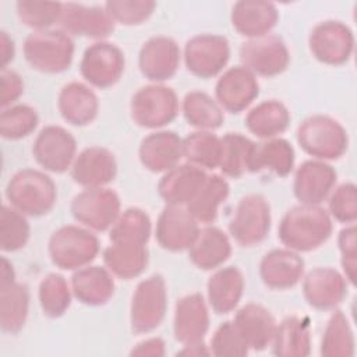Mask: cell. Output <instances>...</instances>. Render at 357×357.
<instances>
[{
    "instance_id": "16",
    "label": "cell",
    "mask_w": 357,
    "mask_h": 357,
    "mask_svg": "<svg viewBox=\"0 0 357 357\" xmlns=\"http://www.w3.org/2000/svg\"><path fill=\"white\" fill-rule=\"evenodd\" d=\"M59 25L60 29L70 36H85L102 40L114 31L116 22L112 20L105 6L63 3Z\"/></svg>"
},
{
    "instance_id": "14",
    "label": "cell",
    "mask_w": 357,
    "mask_h": 357,
    "mask_svg": "<svg viewBox=\"0 0 357 357\" xmlns=\"http://www.w3.org/2000/svg\"><path fill=\"white\" fill-rule=\"evenodd\" d=\"M77 153L74 135L60 126H46L36 135L32 155L39 166L52 173H64L71 169Z\"/></svg>"
},
{
    "instance_id": "51",
    "label": "cell",
    "mask_w": 357,
    "mask_h": 357,
    "mask_svg": "<svg viewBox=\"0 0 357 357\" xmlns=\"http://www.w3.org/2000/svg\"><path fill=\"white\" fill-rule=\"evenodd\" d=\"M1 82V95H0V105L3 109L13 106L15 100L24 93V81L18 73L14 70L4 68L1 70L0 75Z\"/></svg>"
},
{
    "instance_id": "42",
    "label": "cell",
    "mask_w": 357,
    "mask_h": 357,
    "mask_svg": "<svg viewBox=\"0 0 357 357\" xmlns=\"http://www.w3.org/2000/svg\"><path fill=\"white\" fill-rule=\"evenodd\" d=\"M73 290L60 273H49L39 283V305L47 318L63 317L71 305Z\"/></svg>"
},
{
    "instance_id": "7",
    "label": "cell",
    "mask_w": 357,
    "mask_h": 357,
    "mask_svg": "<svg viewBox=\"0 0 357 357\" xmlns=\"http://www.w3.org/2000/svg\"><path fill=\"white\" fill-rule=\"evenodd\" d=\"M167 310V287L162 275L155 273L141 280L130 305V325L135 333H149L165 319Z\"/></svg>"
},
{
    "instance_id": "34",
    "label": "cell",
    "mask_w": 357,
    "mask_h": 357,
    "mask_svg": "<svg viewBox=\"0 0 357 357\" xmlns=\"http://www.w3.org/2000/svg\"><path fill=\"white\" fill-rule=\"evenodd\" d=\"M105 266L117 278L130 280L138 278L149 264V251L146 244L137 243H112L103 250Z\"/></svg>"
},
{
    "instance_id": "53",
    "label": "cell",
    "mask_w": 357,
    "mask_h": 357,
    "mask_svg": "<svg viewBox=\"0 0 357 357\" xmlns=\"http://www.w3.org/2000/svg\"><path fill=\"white\" fill-rule=\"evenodd\" d=\"M15 45L14 40L8 36L6 31H1V70L7 68V66L14 60Z\"/></svg>"
},
{
    "instance_id": "28",
    "label": "cell",
    "mask_w": 357,
    "mask_h": 357,
    "mask_svg": "<svg viewBox=\"0 0 357 357\" xmlns=\"http://www.w3.org/2000/svg\"><path fill=\"white\" fill-rule=\"evenodd\" d=\"M233 324L250 350L255 351L265 350L271 344L278 326L269 310L255 303L240 307L233 318Z\"/></svg>"
},
{
    "instance_id": "13",
    "label": "cell",
    "mask_w": 357,
    "mask_h": 357,
    "mask_svg": "<svg viewBox=\"0 0 357 357\" xmlns=\"http://www.w3.org/2000/svg\"><path fill=\"white\" fill-rule=\"evenodd\" d=\"M240 60L252 74L271 78L289 67L290 53L282 38L268 33L244 42L240 47Z\"/></svg>"
},
{
    "instance_id": "46",
    "label": "cell",
    "mask_w": 357,
    "mask_h": 357,
    "mask_svg": "<svg viewBox=\"0 0 357 357\" xmlns=\"http://www.w3.org/2000/svg\"><path fill=\"white\" fill-rule=\"evenodd\" d=\"M15 7L21 24L33 31H45L50 29L56 22L59 24L63 3L18 1Z\"/></svg>"
},
{
    "instance_id": "27",
    "label": "cell",
    "mask_w": 357,
    "mask_h": 357,
    "mask_svg": "<svg viewBox=\"0 0 357 357\" xmlns=\"http://www.w3.org/2000/svg\"><path fill=\"white\" fill-rule=\"evenodd\" d=\"M71 290L73 296L84 305H105L114 294L113 273L99 265H86L73 273Z\"/></svg>"
},
{
    "instance_id": "32",
    "label": "cell",
    "mask_w": 357,
    "mask_h": 357,
    "mask_svg": "<svg viewBox=\"0 0 357 357\" xmlns=\"http://www.w3.org/2000/svg\"><path fill=\"white\" fill-rule=\"evenodd\" d=\"M294 149L284 138H271L254 144L248 172L269 170L279 177L289 176L294 169Z\"/></svg>"
},
{
    "instance_id": "40",
    "label": "cell",
    "mask_w": 357,
    "mask_h": 357,
    "mask_svg": "<svg viewBox=\"0 0 357 357\" xmlns=\"http://www.w3.org/2000/svg\"><path fill=\"white\" fill-rule=\"evenodd\" d=\"M322 357H351L354 354V335L346 315L336 310L326 322L321 339Z\"/></svg>"
},
{
    "instance_id": "2",
    "label": "cell",
    "mask_w": 357,
    "mask_h": 357,
    "mask_svg": "<svg viewBox=\"0 0 357 357\" xmlns=\"http://www.w3.org/2000/svg\"><path fill=\"white\" fill-rule=\"evenodd\" d=\"M6 197L13 208L26 216L39 218L49 213L56 205L57 188L45 172L22 169L8 180Z\"/></svg>"
},
{
    "instance_id": "41",
    "label": "cell",
    "mask_w": 357,
    "mask_h": 357,
    "mask_svg": "<svg viewBox=\"0 0 357 357\" xmlns=\"http://www.w3.org/2000/svg\"><path fill=\"white\" fill-rule=\"evenodd\" d=\"M183 158L201 169H216L220 159V138L212 131L191 132L183 139Z\"/></svg>"
},
{
    "instance_id": "31",
    "label": "cell",
    "mask_w": 357,
    "mask_h": 357,
    "mask_svg": "<svg viewBox=\"0 0 357 357\" xmlns=\"http://www.w3.org/2000/svg\"><path fill=\"white\" fill-rule=\"evenodd\" d=\"M231 255L229 236L216 226L199 229V233L188 248V258L198 269L212 271L223 265Z\"/></svg>"
},
{
    "instance_id": "30",
    "label": "cell",
    "mask_w": 357,
    "mask_h": 357,
    "mask_svg": "<svg viewBox=\"0 0 357 357\" xmlns=\"http://www.w3.org/2000/svg\"><path fill=\"white\" fill-rule=\"evenodd\" d=\"M244 276L237 266H225L212 273L206 283L208 303L213 312L223 315L231 312L244 293Z\"/></svg>"
},
{
    "instance_id": "10",
    "label": "cell",
    "mask_w": 357,
    "mask_h": 357,
    "mask_svg": "<svg viewBox=\"0 0 357 357\" xmlns=\"http://www.w3.org/2000/svg\"><path fill=\"white\" fill-rule=\"evenodd\" d=\"M126 68L123 50L107 40H98L89 45L79 61L82 78L92 86L107 89L116 85Z\"/></svg>"
},
{
    "instance_id": "24",
    "label": "cell",
    "mask_w": 357,
    "mask_h": 357,
    "mask_svg": "<svg viewBox=\"0 0 357 357\" xmlns=\"http://www.w3.org/2000/svg\"><path fill=\"white\" fill-rule=\"evenodd\" d=\"M141 165L152 173H166L183 158V139L174 131L160 130L148 134L139 144Z\"/></svg>"
},
{
    "instance_id": "25",
    "label": "cell",
    "mask_w": 357,
    "mask_h": 357,
    "mask_svg": "<svg viewBox=\"0 0 357 357\" xmlns=\"http://www.w3.org/2000/svg\"><path fill=\"white\" fill-rule=\"evenodd\" d=\"M279 13L273 3L262 0L237 1L230 13L234 31L248 39L268 35L278 24Z\"/></svg>"
},
{
    "instance_id": "3",
    "label": "cell",
    "mask_w": 357,
    "mask_h": 357,
    "mask_svg": "<svg viewBox=\"0 0 357 357\" xmlns=\"http://www.w3.org/2000/svg\"><path fill=\"white\" fill-rule=\"evenodd\" d=\"M74 50L73 38L63 29L33 31L24 40L26 63L45 74H59L68 70Z\"/></svg>"
},
{
    "instance_id": "15",
    "label": "cell",
    "mask_w": 357,
    "mask_h": 357,
    "mask_svg": "<svg viewBox=\"0 0 357 357\" xmlns=\"http://www.w3.org/2000/svg\"><path fill=\"white\" fill-rule=\"evenodd\" d=\"M199 233L198 220L180 205H166L156 222L158 244L170 252L188 250Z\"/></svg>"
},
{
    "instance_id": "47",
    "label": "cell",
    "mask_w": 357,
    "mask_h": 357,
    "mask_svg": "<svg viewBox=\"0 0 357 357\" xmlns=\"http://www.w3.org/2000/svg\"><path fill=\"white\" fill-rule=\"evenodd\" d=\"M156 3L151 0H109L105 8L117 24L132 26L145 22L155 11Z\"/></svg>"
},
{
    "instance_id": "1",
    "label": "cell",
    "mask_w": 357,
    "mask_h": 357,
    "mask_svg": "<svg viewBox=\"0 0 357 357\" xmlns=\"http://www.w3.org/2000/svg\"><path fill=\"white\" fill-rule=\"evenodd\" d=\"M333 230L332 218L321 205L290 208L278 227L280 243L296 252H310L325 244Z\"/></svg>"
},
{
    "instance_id": "9",
    "label": "cell",
    "mask_w": 357,
    "mask_h": 357,
    "mask_svg": "<svg viewBox=\"0 0 357 357\" xmlns=\"http://www.w3.org/2000/svg\"><path fill=\"white\" fill-rule=\"evenodd\" d=\"M120 198L116 191L98 187L85 188L71 201L73 218L85 227L95 231H106L114 225L120 215Z\"/></svg>"
},
{
    "instance_id": "23",
    "label": "cell",
    "mask_w": 357,
    "mask_h": 357,
    "mask_svg": "<svg viewBox=\"0 0 357 357\" xmlns=\"http://www.w3.org/2000/svg\"><path fill=\"white\" fill-rule=\"evenodd\" d=\"M305 262L298 252L289 248H275L266 252L259 262L262 283L272 290L294 287L304 275Z\"/></svg>"
},
{
    "instance_id": "45",
    "label": "cell",
    "mask_w": 357,
    "mask_h": 357,
    "mask_svg": "<svg viewBox=\"0 0 357 357\" xmlns=\"http://www.w3.org/2000/svg\"><path fill=\"white\" fill-rule=\"evenodd\" d=\"M39 123L38 112L29 105H13L0 114V135L4 139H21L35 131Z\"/></svg>"
},
{
    "instance_id": "38",
    "label": "cell",
    "mask_w": 357,
    "mask_h": 357,
    "mask_svg": "<svg viewBox=\"0 0 357 357\" xmlns=\"http://www.w3.org/2000/svg\"><path fill=\"white\" fill-rule=\"evenodd\" d=\"M181 110L190 126L204 131L219 128L225 120L223 109L216 99L202 91L188 92L183 99Z\"/></svg>"
},
{
    "instance_id": "4",
    "label": "cell",
    "mask_w": 357,
    "mask_h": 357,
    "mask_svg": "<svg viewBox=\"0 0 357 357\" xmlns=\"http://www.w3.org/2000/svg\"><path fill=\"white\" fill-rule=\"evenodd\" d=\"M301 149L318 160H336L349 148L346 128L333 117L314 114L301 121L296 132Z\"/></svg>"
},
{
    "instance_id": "55",
    "label": "cell",
    "mask_w": 357,
    "mask_h": 357,
    "mask_svg": "<svg viewBox=\"0 0 357 357\" xmlns=\"http://www.w3.org/2000/svg\"><path fill=\"white\" fill-rule=\"evenodd\" d=\"M15 282V272L13 268V264L6 258L1 257V275H0V286L8 284Z\"/></svg>"
},
{
    "instance_id": "52",
    "label": "cell",
    "mask_w": 357,
    "mask_h": 357,
    "mask_svg": "<svg viewBox=\"0 0 357 357\" xmlns=\"http://www.w3.org/2000/svg\"><path fill=\"white\" fill-rule=\"evenodd\" d=\"M165 342L160 337H149L139 343H137L132 350L130 351V356H148V357H162L165 356Z\"/></svg>"
},
{
    "instance_id": "54",
    "label": "cell",
    "mask_w": 357,
    "mask_h": 357,
    "mask_svg": "<svg viewBox=\"0 0 357 357\" xmlns=\"http://www.w3.org/2000/svg\"><path fill=\"white\" fill-rule=\"evenodd\" d=\"M180 356H209L211 350L208 346H205L204 342L191 343V344H183V349L177 351Z\"/></svg>"
},
{
    "instance_id": "37",
    "label": "cell",
    "mask_w": 357,
    "mask_h": 357,
    "mask_svg": "<svg viewBox=\"0 0 357 357\" xmlns=\"http://www.w3.org/2000/svg\"><path fill=\"white\" fill-rule=\"evenodd\" d=\"M29 289L24 283L13 282L0 286V326L6 333H18L28 318Z\"/></svg>"
},
{
    "instance_id": "36",
    "label": "cell",
    "mask_w": 357,
    "mask_h": 357,
    "mask_svg": "<svg viewBox=\"0 0 357 357\" xmlns=\"http://www.w3.org/2000/svg\"><path fill=\"white\" fill-rule=\"evenodd\" d=\"M229 194L230 185L223 176L208 174L204 184L185 208L198 223H212L216 220L219 206L227 199Z\"/></svg>"
},
{
    "instance_id": "33",
    "label": "cell",
    "mask_w": 357,
    "mask_h": 357,
    "mask_svg": "<svg viewBox=\"0 0 357 357\" xmlns=\"http://www.w3.org/2000/svg\"><path fill=\"white\" fill-rule=\"evenodd\" d=\"M272 353L278 357H305L311 353V328L305 317H287L275 331L271 342Z\"/></svg>"
},
{
    "instance_id": "20",
    "label": "cell",
    "mask_w": 357,
    "mask_h": 357,
    "mask_svg": "<svg viewBox=\"0 0 357 357\" xmlns=\"http://www.w3.org/2000/svg\"><path fill=\"white\" fill-rule=\"evenodd\" d=\"M336 170L326 162L311 159L303 162L293 180V192L300 204L321 205L335 188Z\"/></svg>"
},
{
    "instance_id": "49",
    "label": "cell",
    "mask_w": 357,
    "mask_h": 357,
    "mask_svg": "<svg viewBox=\"0 0 357 357\" xmlns=\"http://www.w3.org/2000/svg\"><path fill=\"white\" fill-rule=\"evenodd\" d=\"M329 215L335 220L353 225L357 219V187L354 183H343L332 190L328 201Z\"/></svg>"
},
{
    "instance_id": "18",
    "label": "cell",
    "mask_w": 357,
    "mask_h": 357,
    "mask_svg": "<svg viewBox=\"0 0 357 357\" xmlns=\"http://www.w3.org/2000/svg\"><path fill=\"white\" fill-rule=\"evenodd\" d=\"M259 95L257 75L244 66L226 70L215 85V98L222 109L230 113L245 110Z\"/></svg>"
},
{
    "instance_id": "26",
    "label": "cell",
    "mask_w": 357,
    "mask_h": 357,
    "mask_svg": "<svg viewBox=\"0 0 357 357\" xmlns=\"http://www.w3.org/2000/svg\"><path fill=\"white\" fill-rule=\"evenodd\" d=\"M204 169L183 163L167 170L158 183V192L166 205H187L206 178Z\"/></svg>"
},
{
    "instance_id": "17",
    "label": "cell",
    "mask_w": 357,
    "mask_h": 357,
    "mask_svg": "<svg viewBox=\"0 0 357 357\" xmlns=\"http://www.w3.org/2000/svg\"><path fill=\"white\" fill-rule=\"evenodd\" d=\"M180 47L173 38L158 35L149 38L139 49L138 67L141 74L158 84L170 79L180 66Z\"/></svg>"
},
{
    "instance_id": "6",
    "label": "cell",
    "mask_w": 357,
    "mask_h": 357,
    "mask_svg": "<svg viewBox=\"0 0 357 357\" xmlns=\"http://www.w3.org/2000/svg\"><path fill=\"white\" fill-rule=\"evenodd\" d=\"M130 112L137 126L151 130L160 128L176 119L178 99L170 86L163 84L145 85L132 95Z\"/></svg>"
},
{
    "instance_id": "21",
    "label": "cell",
    "mask_w": 357,
    "mask_h": 357,
    "mask_svg": "<svg viewBox=\"0 0 357 357\" xmlns=\"http://www.w3.org/2000/svg\"><path fill=\"white\" fill-rule=\"evenodd\" d=\"M73 180L85 188L105 187L117 176V162L112 151L103 146L82 149L70 169Z\"/></svg>"
},
{
    "instance_id": "48",
    "label": "cell",
    "mask_w": 357,
    "mask_h": 357,
    "mask_svg": "<svg viewBox=\"0 0 357 357\" xmlns=\"http://www.w3.org/2000/svg\"><path fill=\"white\" fill-rule=\"evenodd\" d=\"M209 350L216 357H243L248 354L250 347L233 321H225L213 332Z\"/></svg>"
},
{
    "instance_id": "22",
    "label": "cell",
    "mask_w": 357,
    "mask_h": 357,
    "mask_svg": "<svg viewBox=\"0 0 357 357\" xmlns=\"http://www.w3.org/2000/svg\"><path fill=\"white\" fill-rule=\"evenodd\" d=\"M209 329V311L201 293H191L177 300L173 317L174 339L181 344L204 342Z\"/></svg>"
},
{
    "instance_id": "19",
    "label": "cell",
    "mask_w": 357,
    "mask_h": 357,
    "mask_svg": "<svg viewBox=\"0 0 357 357\" xmlns=\"http://www.w3.org/2000/svg\"><path fill=\"white\" fill-rule=\"evenodd\" d=\"M347 283L335 268L318 266L304 276L303 296L315 310H335L347 296Z\"/></svg>"
},
{
    "instance_id": "11",
    "label": "cell",
    "mask_w": 357,
    "mask_h": 357,
    "mask_svg": "<svg viewBox=\"0 0 357 357\" xmlns=\"http://www.w3.org/2000/svg\"><path fill=\"white\" fill-rule=\"evenodd\" d=\"M308 47L318 61L328 66H342L353 54L354 35L342 21H321L310 32Z\"/></svg>"
},
{
    "instance_id": "29",
    "label": "cell",
    "mask_w": 357,
    "mask_h": 357,
    "mask_svg": "<svg viewBox=\"0 0 357 357\" xmlns=\"http://www.w3.org/2000/svg\"><path fill=\"white\" fill-rule=\"evenodd\" d=\"M57 109L67 123L84 127L96 119L99 100L91 86L73 81L61 88L57 98Z\"/></svg>"
},
{
    "instance_id": "12",
    "label": "cell",
    "mask_w": 357,
    "mask_h": 357,
    "mask_svg": "<svg viewBox=\"0 0 357 357\" xmlns=\"http://www.w3.org/2000/svg\"><path fill=\"white\" fill-rule=\"evenodd\" d=\"M230 45L226 36L199 33L185 42L184 63L187 70L199 78L216 77L229 63Z\"/></svg>"
},
{
    "instance_id": "8",
    "label": "cell",
    "mask_w": 357,
    "mask_h": 357,
    "mask_svg": "<svg viewBox=\"0 0 357 357\" xmlns=\"http://www.w3.org/2000/svg\"><path fill=\"white\" fill-rule=\"evenodd\" d=\"M271 223V206L266 198L261 194H248L237 202L229 231L238 245L254 247L268 237Z\"/></svg>"
},
{
    "instance_id": "43",
    "label": "cell",
    "mask_w": 357,
    "mask_h": 357,
    "mask_svg": "<svg viewBox=\"0 0 357 357\" xmlns=\"http://www.w3.org/2000/svg\"><path fill=\"white\" fill-rule=\"evenodd\" d=\"M152 231V223L148 213L139 208H128L121 212L109 230L112 243H137L146 244Z\"/></svg>"
},
{
    "instance_id": "39",
    "label": "cell",
    "mask_w": 357,
    "mask_h": 357,
    "mask_svg": "<svg viewBox=\"0 0 357 357\" xmlns=\"http://www.w3.org/2000/svg\"><path fill=\"white\" fill-rule=\"evenodd\" d=\"M254 144L240 132H227L220 138L219 169L227 177H241L248 172Z\"/></svg>"
},
{
    "instance_id": "44",
    "label": "cell",
    "mask_w": 357,
    "mask_h": 357,
    "mask_svg": "<svg viewBox=\"0 0 357 357\" xmlns=\"http://www.w3.org/2000/svg\"><path fill=\"white\" fill-rule=\"evenodd\" d=\"M22 212L3 205L0 212V248L3 252H15L24 248L31 236V226Z\"/></svg>"
},
{
    "instance_id": "35",
    "label": "cell",
    "mask_w": 357,
    "mask_h": 357,
    "mask_svg": "<svg viewBox=\"0 0 357 357\" xmlns=\"http://www.w3.org/2000/svg\"><path fill=\"white\" fill-rule=\"evenodd\" d=\"M291 116L284 103L269 99L254 106L245 116L247 130L261 139H271L284 132L290 124Z\"/></svg>"
},
{
    "instance_id": "50",
    "label": "cell",
    "mask_w": 357,
    "mask_h": 357,
    "mask_svg": "<svg viewBox=\"0 0 357 357\" xmlns=\"http://www.w3.org/2000/svg\"><path fill=\"white\" fill-rule=\"evenodd\" d=\"M337 245L342 255V268L346 280L356 284V269H357V248H356V226L349 225L339 231Z\"/></svg>"
},
{
    "instance_id": "5",
    "label": "cell",
    "mask_w": 357,
    "mask_h": 357,
    "mask_svg": "<svg viewBox=\"0 0 357 357\" xmlns=\"http://www.w3.org/2000/svg\"><path fill=\"white\" fill-rule=\"evenodd\" d=\"M99 250L98 237L91 230L74 225L53 231L47 244L52 264L63 271H77L89 265Z\"/></svg>"
}]
</instances>
